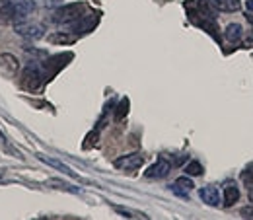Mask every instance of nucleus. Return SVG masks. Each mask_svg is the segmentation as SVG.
<instances>
[{
	"instance_id": "1",
	"label": "nucleus",
	"mask_w": 253,
	"mask_h": 220,
	"mask_svg": "<svg viewBox=\"0 0 253 220\" xmlns=\"http://www.w3.org/2000/svg\"><path fill=\"white\" fill-rule=\"evenodd\" d=\"M35 10V2L33 0H4V4L0 6V14L2 20L6 22H22L28 20Z\"/></svg>"
},
{
	"instance_id": "2",
	"label": "nucleus",
	"mask_w": 253,
	"mask_h": 220,
	"mask_svg": "<svg viewBox=\"0 0 253 220\" xmlns=\"http://www.w3.org/2000/svg\"><path fill=\"white\" fill-rule=\"evenodd\" d=\"M84 6L82 4H70V6H64V8H59L51 20L55 24H61V26H72L74 22H78L82 16H84Z\"/></svg>"
},
{
	"instance_id": "3",
	"label": "nucleus",
	"mask_w": 253,
	"mask_h": 220,
	"mask_svg": "<svg viewBox=\"0 0 253 220\" xmlns=\"http://www.w3.org/2000/svg\"><path fill=\"white\" fill-rule=\"evenodd\" d=\"M43 84V72L41 68L37 66L35 63L28 64L24 74H22V88L28 90V92H37Z\"/></svg>"
},
{
	"instance_id": "4",
	"label": "nucleus",
	"mask_w": 253,
	"mask_h": 220,
	"mask_svg": "<svg viewBox=\"0 0 253 220\" xmlns=\"http://www.w3.org/2000/svg\"><path fill=\"white\" fill-rule=\"evenodd\" d=\"M14 32L18 33V35H22V37H26V39H41V37L45 35L43 26H39V24H32V22H26V20L16 22Z\"/></svg>"
},
{
	"instance_id": "5",
	"label": "nucleus",
	"mask_w": 253,
	"mask_h": 220,
	"mask_svg": "<svg viewBox=\"0 0 253 220\" xmlns=\"http://www.w3.org/2000/svg\"><path fill=\"white\" fill-rule=\"evenodd\" d=\"M169 172H171V164H169V160L158 158V160L144 172V177H148V179H162V177H166Z\"/></svg>"
},
{
	"instance_id": "6",
	"label": "nucleus",
	"mask_w": 253,
	"mask_h": 220,
	"mask_svg": "<svg viewBox=\"0 0 253 220\" xmlns=\"http://www.w3.org/2000/svg\"><path fill=\"white\" fill-rule=\"evenodd\" d=\"M20 72V61L12 53H0V74L16 76Z\"/></svg>"
},
{
	"instance_id": "7",
	"label": "nucleus",
	"mask_w": 253,
	"mask_h": 220,
	"mask_svg": "<svg viewBox=\"0 0 253 220\" xmlns=\"http://www.w3.org/2000/svg\"><path fill=\"white\" fill-rule=\"evenodd\" d=\"M144 164V158L140 154H125V156L117 158L113 162V166L117 170H123V172H132V170H138L140 166Z\"/></svg>"
},
{
	"instance_id": "8",
	"label": "nucleus",
	"mask_w": 253,
	"mask_h": 220,
	"mask_svg": "<svg viewBox=\"0 0 253 220\" xmlns=\"http://www.w3.org/2000/svg\"><path fill=\"white\" fill-rule=\"evenodd\" d=\"M37 158L43 162V164H47V166H51V168H55V170H59L61 174H64V176H68V177H72V179H82L74 170H70L66 164H63L61 160H57V158H51V156H45V154H37Z\"/></svg>"
},
{
	"instance_id": "9",
	"label": "nucleus",
	"mask_w": 253,
	"mask_h": 220,
	"mask_svg": "<svg viewBox=\"0 0 253 220\" xmlns=\"http://www.w3.org/2000/svg\"><path fill=\"white\" fill-rule=\"evenodd\" d=\"M199 197L207 203V205H211V207H218L220 205V193H218V189L214 187V185H205V187L199 189Z\"/></svg>"
},
{
	"instance_id": "10",
	"label": "nucleus",
	"mask_w": 253,
	"mask_h": 220,
	"mask_svg": "<svg viewBox=\"0 0 253 220\" xmlns=\"http://www.w3.org/2000/svg\"><path fill=\"white\" fill-rule=\"evenodd\" d=\"M193 187H195V185H193V181H191L189 177H177V179L169 185V189H171L177 197H183V199L189 197V191Z\"/></svg>"
},
{
	"instance_id": "11",
	"label": "nucleus",
	"mask_w": 253,
	"mask_h": 220,
	"mask_svg": "<svg viewBox=\"0 0 253 220\" xmlns=\"http://www.w3.org/2000/svg\"><path fill=\"white\" fill-rule=\"evenodd\" d=\"M238 201H240V189H238V185H234V183H228L224 187V203H226V207H232Z\"/></svg>"
},
{
	"instance_id": "12",
	"label": "nucleus",
	"mask_w": 253,
	"mask_h": 220,
	"mask_svg": "<svg viewBox=\"0 0 253 220\" xmlns=\"http://www.w3.org/2000/svg\"><path fill=\"white\" fill-rule=\"evenodd\" d=\"M226 39L230 41V43H236V41H240L242 39V33H244V30H242V26L240 24H228L226 26Z\"/></svg>"
},
{
	"instance_id": "13",
	"label": "nucleus",
	"mask_w": 253,
	"mask_h": 220,
	"mask_svg": "<svg viewBox=\"0 0 253 220\" xmlns=\"http://www.w3.org/2000/svg\"><path fill=\"white\" fill-rule=\"evenodd\" d=\"M214 6L220 10V12H236L240 10V0H214Z\"/></svg>"
},
{
	"instance_id": "14",
	"label": "nucleus",
	"mask_w": 253,
	"mask_h": 220,
	"mask_svg": "<svg viewBox=\"0 0 253 220\" xmlns=\"http://www.w3.org/2000/svg\"><path fill=\"white\" fill-rule=\"evenodd\" d=\"M185 174H187V176H203V166H201L197 160H193V162H189V164L185 166Z\"/></svg>"
},
{
	"instance_id": "15",
	"label": "nucleus",
	"mask_w": 253,
	"mask_h": 220,
	"mask_svg": "<svg viewBox=\"0 0 253 220\" xmlns=\"http://www.w3.org/2000/svg\"><path fill=\"white\" fill-rule=\"evenodd\" d=\"M242 181L250 189H253V164H250V166L242 172Z\"/></svg>"
},
{
	"instance_id": "16",
	"label": "nucleus",
	"mask_w": 253,
	"mask_h": 220,
	"mask_svg": "<svg viewBox=\"0 0 253 220\" xmlns=\"http://www.w3.org/2000/svg\"><path fill=\"white\" fill-rule=\"evenodd\" d=\"M49 185H51V187L63 189V191H70V193H80V189H78V187H70L68 183H64V181H59V179H51V181H49Z\"/></svg>"
},
{
	"instance_id": "17",
	"label": "nucleus",
	"mask_w": 253,
	"mask_h": 220,
	"mask_svg": "<svg viewBox=\"0 0 253 220\" xmlns=\"http://www.w3.org/2000/svg\"><path fill=\"white\" fill-rule=\"evenodd\" d=\"M49 41H51V43H72L74 37L64 35V33H53V35H49Z\"/></svg>"
},
{
	"instance_id": "18",
	"label": "nucleus",
	"mask_w": 253,
	"mask_h": 220,
	"mask_svg": "<svg viewBox=\"0 0 253 220\" xmlns=\"http://www.w3.org/2000/svg\"><path fill=\"white\" fill-rule=\"evenodd\" d=\"M115 211H117V213H121V215H125L126 219H146V217H144V215H140V213L126 211V209H121V207H115Z\"/></svg>"
},
{
	"instance_id": "19",
	"label": "nucleus",
	"mask_w": 253,
	"mask_h": 220,
	"mask_svg": "<svg viewBox=\"0 0 253 220\" xmlns=\"http://www.w3.org/2000/svg\"><path fill=\"white\" fill-rule=\"evenodd\" d=\"M242 217H244V219H253V207L244 209V211H242Z\"/></svg>"
},
{
	"instance_id": "20",
	"label": "nucleus",
	"mask_w": 253,
	"mask_h": 220,
	"mask_svg": "<svg viewBox=\"0 0 253 220\" xmlns=\"http://www.w3.org/2000/svg\"><path fill=\"white\" fill-rule=\"evenodd\" d=\"M246 8H248L250 12H253V0H248V2H246Z\"/></svg>"
},
{
	"instance_id": "21",
	"label": "nucleus",
	"mask_w": 253,
	"mask_h": 220,
	"mask_svg": "<svg viewBox=\"0 0 253 220\" xmlns=\"http://www.w3.org/2000/svg\"><path fill=\"white\" fill-rule=\"evenodd\" d=\"M250 197H252V201H253V189H250Z\"/></svg>"
}]
</instances>
